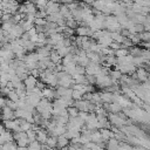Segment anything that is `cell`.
Masks as SVG:
<instances>
[{
  "mask_svg": "<svg viewBox=\"0 0 150 150\" xmlns=\"http://www.w3.org/2000/svg\"><path fill=\"white\" fill-rule=\"evenodd\" d=\"M0 64H1V60H0Z\"/></svg>",
  "mask_w": 150,
  "mask_h": 150,
  "instance_id": "cell-14",
  "label": "cell"
},
{
  "mask_svg": "<svg viewBox=\"0 0 150 150\" xmlns=\"http://www.w3.org/2000/svg\"><path fill=\"white\" fill-rule=\"evenodd\" d=\"M4 33H5V32L0 28V42H1V41H2V39H4Z\"/></svg>",
  "mask_w": 150,
  "mask_h": 150,
  "instance_id": "cell-12",
  "label": "cell"
},
{
  "mask_svg": "<svg viewBox=\"0 0 150 150\" xmlns=\"http://www.w3.org/2000/svg\"><path fill=\"white\" fill-rule=\"evenodd\" d=\"M26 134H27V137H28V139H29V143H30V142H33V141H35V134H34L30 129H29Z\"/></svg>",
  "mask_w": 150,
  "mask_h": 150,
  "instance_id": "cell-9",
  "label": "cell"
},
{
  "mask_svg": "<svg viewBox=\"0 0 150 150\" xmlns=\"http://www.w3.org/2000/svg\"><path fill=\"white\" fill-rule=\"evenodd\" d=\"M7 95H8V98H9L11 101L18 102V100H19V95H18L16 91H14V90H9V93H8Z\"/></svg>",
  "mask_w": 150,
  "mask_h": 150,
  "instance_id": "cell-3",
  "label": "cell"
},
{
  "mask_svg": "<svg viewBox=\"0 0 150 150\" xmlns=\"http://www.w3.org/2000/svg\"><path fill=\"white\" fill-rule=\"evenodd\" d=\"M53 60H54V61H55V60H59V55H57V54H56V55L53 54Z\"/></svg>",
  "mask_w": 150,
  "mask_h": 150,
  "instance_id": "cell-13",
  "label": "cell"
},
{
  "mask_svg": "<svg viewBox=\"0 0 150 150\" xmlns=\"http://www.w3.org/2000/svg\"><path fill=\"white\" fill-rule=\"evenodd\" d=\"M13 116H14L13 110H12L8 105H5V107L2 108V114H1V117L4 118V121H8V120H11Z\"/></svg>",
  "mask_w": 150,
  "mask_h": 150,
  "instance_id": "cell-1",
  "label": "cell"
},
{
  "mask_svg": "<svg viewBox=\"0 0 150 150\" xmlns=\"http://www.w3.org/2000/svg\"><path fill=\"white\" fill-rule=\"evenodd\" d=\"M67 144H68V138L67 137H63V136H60L59 139H57V145L60 148H64Z\"/></svg>",
  "mask_w": 150,
  "mask_h": 150,
  "instance_id": "cell-2",
  "label": "cell"
},
{
  "mask_svg": "<svg viewBox=\"0 0 150 150\" xmlns=\"http://www.w3.org/2000/svg\"><path fill=\"white\" fill-rule=\"evenodd\" d=\"M108 149L109 150H118V145H117V142L115 139H111L109 141L108 143Z\"/></svg>",
  "mask_w": 150,
  "mask_h": 150,
  "instance_id": "cell-4",
  "label": "cell"
},
{
  "mask_svg": "<svg viewBox=\"0 0 150 150\" xmlns=\"http://www.w3.org/2000/svg\"><path fill=\"white\" fill-rule=\"evenodd\" d=\"M5 129H6V128H5V125H1V124H0V135H1V134H4V132L6 131Z\"/></svg>",
  "mask_w": 150,
  "mask_h": 150,
  "instance_id": "cell-11",
  "label": "cell"
},
{
  "mask_svg": "<svg viewBox=\"0 0 150 150\" xmlns=\"http://www.w3.org/2000/svg\"><path fill=\"white\" fill-rule=\"evenodd\" d=\"M47 144L49 148H54L57 144V139L55 137H49V138H47Z\"/></svg>",
  "mask_w": 150,
  "mask_h": 150,
  "instance_id": "cell-6",
  "label": "cell"
},
{
  "mask_svg": "<svg viewBox=\"0 0 150 150\" xmlns=\"http://www.w3.org/2000/svg\"><path fill=\"white\" fill-rule=\"evenodd\" d=\"M5 105H6V101L2 97H0V108H4Z\"/></svg>",
  "mask_w": 150,
  "mask_h": 150,
  "instance_id": "cell-10",
  "label": "cell"
},
{
  "mask_svg": "<svg viewBox=\"0 0 150 150\" xmlns=\"http://www.w3.org/2000/svg\"><path fill=\"white\" fill-rule=\"evenodd\" d=\"M36 138H38V141H39V142H41V143H43V142H47V135H46L45 132H42V131L38 132V136H36Z\"/></svg>",
  "mask_w": 150,
  "mask_h": 150,
  "instance_id": "cell-5",
  "label": "cell"
},
{
  "mask_svg": "<svg viewBox=\"0 0 150 150\" xmlns=\"http://www.w3.org/2000/svg\"><path fill=\"white\" fill-rule=\"evenodd\" d=\"M20 129H21V131H28L30 129V124L28 122H22V123H20Z\"/></svg>",
  "mask_w": 150,
  "mask_h": 150,
  "instance_id": "cell-7",
  "label": "cell"
},
{
  "mask_svg": "<svg viewBox=\"0 0 150 150\" xmlns=\"http://www.w3.org/2000/svg\"><path fill=\"white\" fill-rule=\"evenodd\" d=\"M33 86H34V79H33V77H28V79L26 80V87H27L28 89H32Z\"/></svg>",
  "mask_w": 150,
  "mask_h": 150,
  "instance_id": "cell-8",
  "label": "cell"
}]
</instances>
